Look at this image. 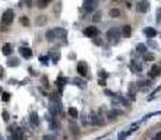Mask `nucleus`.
I'll list each match as a JSON object with an SVG mask.
<instances>
[{
	"label": "nucleus",
	"instance_id": "f257e3e1",
	"mask_svg": "<svg viewBox=\"0 0 161 140\" xmlns=\"http://www.w3.org/2000/svg\"><path fill=\"white\" fill-rule=\"evenodd\" d=\"M49 100H51V112L53 114V115H59V114H62V101H60V98L58 94H51V97H49Z\"/></svg>",
	"mask_w": 161,
	"mask_h": 140
},
{
	"label": "nucleus",
	"instance_id": "f03ea898",
	"mask_svg": "<svg viewBox=\"0 0 161 140\" xmlns=\"http://www.w3.org/2000/svg\"><path fill=\"white\" fill-rule=\"evenodd\" d=\"M13 18H14V11L13 10H6L2 15V24L3 25H10L13 23Z\"/></svg>",
	"mask_w": 161,
	"mask_h": 140
},
{
	"label": "nucleus",
	"instance_id": "7ed1b4c3",
	"mask_svg": "<svg viewBox=\"0 0 161 140\" xmlns=\"http://www.w3.org/2000/svg\"><path fill=\"white\" fill-rule=\"evenodd\" d=\"M120 35H122V31L118 30V28H111V30L107 32L108 39H111V41H116V39H119V36H120Z\"/></svg>",
	"mask_w": 161,
	"mask_h": 140
},
{
	"label": "nucleus",
	"instance_id": "20e7f679",
	"mask_svg": "<svg viewBox=\"0 0 161 140\" xmlns=\"http://www.w3.org/2000/svg\"><path fill=\"white\" fill-rule=\"evenodd\" d=\"M136 9H137L139 13H147L148 9H150V3H148V0H140Z\"/></svg>",
	"mask_w": 161,
	"mask_h": 140
},
{
	"label": "nucleus",
	"instance_id": "39448f33",
	"mask_svg": "<svg viewBox=\"0 0 161 140\" xmlns=\"http://www.w3.org/2000/svg\"><path fill=\"white\" fill-rule=\"evenodd\" d=\"M77 73L81 77H86L87 76V73H88V66L86 62H79V64H77Z\"/></svg>",
	"mask_w": 161,
	"mask_h": 140
},
{
	"label": "nucleus",
	"instance_id": "423d86ee",
	"mask_svg": "<svg viewBox=\"0 0 161 140\" xmlns=\"http://www.w3.org/2000/svg\"><path fill=\"white\" fill-rule=\"evenodd\" d=\"M98 28H95V27H87L86 30H84V35H87V36H90V38H94V36L98 35Z\"/></svg>",
	"mask_w": 161,
	"mask_h": 140
},
{
	"label": "nucleus",
	"instance_id": "0eeeda50",
	"mask_svg": "<svg viewBox=\"0 0 161 140\" xmlns=\"http://www.w3.org/2000/svg\"><path fill=\"white\" fill-rule=\"evenodd\" d=\"M160 74H161V67H160V66H157V64H154V66L150 69V73H148V76L153 79V77H158Z\"/></svg>",
	"mask_w": 161,
	"mask_h": 140
},
{
	"label": "nucleus",
	"instance_id": "6e6552de",
	"mask_svg": "<svg viewBox=\"0 0 161 140\" xmlns=\"http://www.w3.org/2000/svg\"><path fill=\"white\" fill-rule=\"evenodd\" d=\"M90 123L91 125H101V119H99V115H97L95 112L90 114Z\"/></svg>",
	"mask_w": 161,
	"mask_h": 140
},
{
	"label": "nucleus",
	"instance_id": "1a4fd4ad",
	"mask_svg": "<svg viewBox=\"0 0 161 140\" xmlns=\"http://www.w3.org/2000/svg\"><path fill=\"white\" fill-rule=\"evenodd\" d=\"M144 35L151 39V38H154V36L157 35V31L154 30V28H151V27H147V28H144Z\"/></svg>",
	"mask_w": 161,
	"mask_h": 140
},
{
	"label": "nucleus",
	"instance_id": "9d476101",
	"mask_svg": "<svg viewBox=\"0 0 161 140\" xmlns=\"http://www.w3.org/2000/svg\"><path fill=\"white\" fill-rule=\"evenodd\" d=\"M20 53H21V56L25 57V59H30L32 56V51L30 48H20Z\"/></svg>",
	"mask_w": 161,
	"mask_h": 140
},
{
	"label": "nucleus",
	"instance_id": "9b49d317",
	"mask_svg": "<svg viewBox=\"0 0 161 140\" xmlns=\"http://www.w3.org/2000/svg\"><path fill=\"white\" fill-rule=\"evenodd\" d=\"M30 123H31V125H34V126L39 125V118H38L37 112H31V115H30Z\"/></svg>",
	"mask_w": 161,
	"mask_h": 140
},
{
	"label": "nucleus",
	"instance_id": "f8f14e48",
	"mask_svg": "<svg viewBox=\"0 0 161 140\" xmlns=\"http://www.w3.org/2000/svg\"><path fill=\"white\" fill-rule=\"evenodd\" d=\"M130 69H132V72H135V73H140V72H142V66L139 64L137 60H132L130 62Z\"/></svg>",
	"mask_w": 161,
	"mask_h": 140
},
{
	"label": "nucleus",
	"instance_id": "ddd939ff",
	"mask_svg": "<svg viewBox=\"0 0 161 140\" xmlns=\"http://www.w3.org/2000/svg\"><path fill=\"white\" fill-rule=\"evenodd\" d=\"M120 31H122V35L125 36V38H129V36L132 35V27L130 25H123Z\"/></svg>",
	"mask_w": 161,
	"mask_h": 140
},
{
	"label": "nucleus",
	"instance_id": "4468645a",
	"mask_svg": "<svg viewBox=\"0 0 161 140\" xmlns=\"http://www.w3.org/2000/svg\"><path fill=\"white\" fill-rule=\"evenodd\" d=\"M49 57H51V60L53 62V63H58V62L60 60V53L58 51H52L49 53Z\"/></svg>",
	"mask_w": 161,
	"mask_h": 140
},
{
	"label": "nucleus",
	"instance_id": "2eb2a0df",
	"mask_svg": "<svg viewBox=\"0 0 161 140\" xmlns=\"http://www.w3.org/2000/svg\"><path fill=\"white\" fill-rule=\"evenodd\" d=\"M95 6V0H84V9L87 11H91Z\"/></svg>",
	"mask_w": 161,
	"mask_h": 140
},
{
	"label": "nucleus",
	"instance_id": "dca6fc26",
	"mask_svg": "<svg viewBox=\"0 0 161 140\" xmlns=\"http://www.w3.org/2000/svg\"><path fill=\"white\" fill-rule=\"evenodd\" d=\"M55 34H56V38H66L67 31L63 30V28H55Z\"/></svg>",
	"mask_w": 161,
	"mask_h": 140
},
{
	"label": "nucleus",
	"instance_id": "f3484780",
	"mask_svg": "<svg viewBox=\"0 0 161 140\" xmlns=\"http://www.w3.org/2000/svg\"><path fill=\"white\" fill-rule=\"evenodd\" d=\"M3 55L4 56H9V55H11V53H13V48H11V45L10 44H4L3 45Z\"/></svg>",
	"mask_w": 161,
	"mask_h": 140
},
{
	"label": "nucleus",
	"instance_id": "a211bd4d",
	"mask_svg": "<svg viewBox=\"0 0 161 140\" xmlns=\"http://www.w3.org/2000/svg\"><path fill=\"white\" fill-rule=\"evenodd\" d=\"M73 81H74V84L77 85V87H80V88H86V87H87V83H86L84 80H81L80 77H76Z\"/></svg>",
	"mask_w": 161,
	"mask_h": 140
},
{
	"label": "nucleus",
	"instance_id": "6ab92c4d",
	"mask_svg": "<svg viewBox=\"0 0 161 140\" xmlns=\"http://www.w3.org/2000/svg\"><path fill=\"white\" fill-rule=\"evenodd\" d=\"M119 115H122V111H119V109H112L108 112V118L109 119H115L116 116H119Z\"/></svg>",
	"mask_w": 161,
	"mask_h": 140
},
{
	"label": "nucleus",
	"instance_id": "aec40b11",
	"mask_svg": "<svg viewBox=\"0 0 161 140\" xmlns=\"http://www.w3.org/2000/svg\"><path fill=\"white\" fill-rule=\"evenodd\" d=\"M7 64H9V67H17L20 64V60L17 57H11V59H9V62H7Z\"/></svg>",
	"mask_w": 161,
	"mask_h": 140
},
{
	"label": "nucleus",
	"instance_id": "412c9836",
	"mask_svg": "<svg viewBox=\"0 0 161 140\" xmlns=\"http://www.w3.org/2000/svg\"><path fill=\"white\" fill-rule=\"evenodd\" d=\"M109 15L112 18H118V17H120V10H118V9H111L109 10Z\"/></svg>",
	"mask_w": 161,
	"mask_h": 140
},
{
	"label": "nucleus",
	"instance_id": "4be33fe9",
	"mask_svg": "<svg viewBox=\"0 0 161 140\" xmlns=\"http://www.w3.org/2000/svg\"><path fill=\"white\" fill-rule=\"evenodd\" d=\"M67 114L70 115V118H74V119L79 116V111L76 108H69V109H67Z\"/></svg>",
	"mask_w": 161,
	"mask_h": 140
},
{
	"label": "nucleus",
	"instance_id": "5701e85b",
	"mask_svg": "<svg viewBox=\"0 0 161 140\" xmlns=\"http://www.w3.org/2000/svg\"><path fill=\"white\" fill-rule=\"evenodd\" d=\"M67 83V80L66 79H63L62 76H59V79H58V81H56V84H58V87H59V90L62 91V87H63V84H66Z\"/></svg>",
	"mask_w": 161,
	"mask_h": 140
},
{
	"label": "nucleus",
	"instance_id": "b1692460",
	"mask_svg": "<svg viewBox=\"0 0 161 140\" xmlns=\"http://www.w3.org/2000/svg\"><path fill=\"white\" fill-rule=\"evenodd\" d=\"M46 39L48 41H53L55 38H56V34H55V30H49V31H48L46 32Z\"/></svg>",
	"mask_w": 161,
	"mask_h": 140
},
{
	"label": "nucleus",
	"instance_id": "393cba45",
	"mask_svg": "<svg viewBox=\"0 0 161 140\" xmlns=\"http://www.w3.org/2000/svg\"><path fill=\"white\" fill-rule=\"evenodd\" d=\"M48 21L45 15H39V17L37 18V25H42V24H45Z\"/></svg>",
	"mask_w": 161,
	"mask_h": 140
},
{
	"label": "nucleus",
	"instance_id": "a878e982",
	"mask_svg": "<svg viewBox=\"0 0 161 140\" xmlns=\"http://www.w3.org/2000/svg\"><path fill=\"white\" fill-rule=\"evenodd\" d=\"M146 51H147V46H146V45H143V44H139V45H137V52H139V53H143V55H144V53H146Z\"/></svg>",
	"mask_w": 161,
	"mask_h": 140
},
{
	"label": "nucleus",
	"instance_id": "bb28decb",
	"mask_svg": "<svg viewBox=\"0 0 161 140\" xmlns=\"http://www.w3.org/2000/svg\"><path fill=\"white\" fill-rule=\"evenodd\" d=\"M48 59H49V56H46V55H41L39 56V62L43 64H48Z\"/></svg>",
	"mask_w": 161,
	"mask_h": 140
},
{
	"label": "nucleus",
	"instance_id": "cd10ccee",
	"mask_svg": "<svg viewBox=\"0 0 161 140\" xmlns=\"http://www.w3.org/2000/svg\"><path fill=\"white\" fill-rule=\"evenodd\" d=\"M129 134H130V133H129V130H127V132H122V133H119L118 139H119V140H125V139H126Z\"/></svg>",
	"mask_w": 161,
	"mask_h": 140
},
{
	"label": "nucleus",
	"instance_id": "c85d7f7f",
	"mask_svg": "<svg viewBox=\"0 0 161 140\" xmlns=\"http://www.w3.org/2000/svg\"><path fill=\"white\" fill-rule=\"evenodd\" d=\"M144 60H146V62L154 60V55H151V53H144Z\"/></svg>",
	"mask_w": 161,
	"mask_h": 140
},
{
	"label": "nucleus",
	"instance_id": "c756f323",
	"mask_svg": "<svg viewBox=\"0 0 161 140\" xmlns=\"http://www.w3.org/2000/svg\"><path fill=\"white\" fill-rule=\"evenodd\" d=\"M156 21H157V24H161V9L157 10V14H156Z\"/></svg>",
	"mask_w": 161,
	"mask_h": 140
},
{
	"label": "nucleus",
	"instance_id": "7c9ffc66",
	"mask_svg": "<svg viewBox=\"0 0 161 140\" xmlns=\"http://www.w3.org/2000/svg\"><path fill=\"white\" fill-rule=\"evenodd\" d=\"M98 76L101 77V79H107V77H108V73L105 72V70H99V72H98Z\"/></svg>",
	"mask_w": 161,
	"mask_h": 140
},
{
	"label": "nucleus",
	"instance_id": "2f4dec72",
	"mask_svg": "<svg viewBox=\"0 0 161 140\" xmlns=\"http://www.w3.org/2000/svg\"><path fill=\"white\" fill-rule=\"evenodd\" d=\"M51 129H52V130H53V129H55V130H58V129H59V123L56 122V121L51 122Z\"/></svg>",
	"mask_w": 161,
	"mask_h": 140
},
{
	"label": "nucleus",
	"instance_id": "473e14b6",
	"mask_svg": "<svg viewBox=\"0 0 161 140\" xmlns=\"http://www.w3.org/2000/svg\"><path fill=\"white\" fill-rule=\"evenodd\" d=\"M99 20H101V14H99V13H95L94 17H92V21H94V23H98Z\"/></svg>",
	"mask_w": 161,
	"mask_h": 140
},
{
	"label": "nucleus",
	"instance_id": "72a5a7b5",
	"mask_svg": "<svg viewBox=\"0 0 161 140\" xmlns=\"http://www.w3.org/2000/svg\"><path fill=\"white\" fill-rule=\"evenodd\" d=\"M46 6H48V4L43 2V0H38V7H39V9H45Z\"/></svg>",
	"mask_w": 161,
	"mask_h": 140
},
{
	"label": "nucleus",
	"instance_id": "f704fd0d",
	"mask_svg": "<svg viewBox=\"0 0 161 140\" xmlns=\"http://www.w3.org/2000/svg\"><path fill=\"white\" fill-rule=\"evenodd\" d=\"M20 21H21L23 25H28V24H30V21H28L27 17H21V18H20Z\"/></svg>",
	"mask_w": 161,
	"mask_h": 140
},
{
	"label": "nucleus",
	"instance_id": "c9c22d12",
	"mask_svg": "<svg viewBox=\"0 0 161 140\" xmlns=\"http://www.w3.org/2000/svg\"><path fill=\"white\" fill-rule=\"evenodd\" d=\"M60 9H62V3H58V6H56V10H55V14L56 15H59V13H60Z\"/></svg>",
	"mask_w": 161,
	"mask_h": 140
},
{
	"label": "nucleus",
	"instance_id": "e433bc0d",
	"mask_svg": "<svg viewBox=\"0 0 161 140\" xmlns=\"http://www.w3.org/2000/svg\"><path fill=\"white\" fill-rule=\"evenodd\" d=\"M2 100L4 101V102L9 101V100H10V94H9V93H4V94H3V97H2Z\"/></svg>",
	"mask_w": 161,
	"mask_h": 140
},
{
	"label": "nucleus",
	"instance_id": "4c0bfd02",
	"mask_svg": "<svg viewBox=\"0 0 161 140\" xmlns=\"http://www.w3.org/2000/svg\"><path fill=\"white\" fill-rule=\"evenodd\" d=\"M70 129H71V132H73V133H76V134L79 133V127H77V126L71 125V126H70Z\"/></svg>",
	"mask_w": 161,
	"mask_h": 140
},
{
	"label": "nucleus",
	"instance_id": "58836bf2",
	"mask_svg": "<svg viewBox=\"0 0 161 140\" xmlns=\"http://www.w3.org/2000/svg\"><path fill=\"white\" fill-rule=\"evenodd\" d=\"M3 119H4V122L9 121V114H7L6 111H3Z\"/></svg>",
	"mask_w": 161,
	"mask_h": 140
},
{
	"label": "nucleus",
	"instance_id": "ea45409f",
	"mask_svg": "<svg viewBox=\"0 0 161 140\" xmlns=\"http://www.w3.org/2000/svg\"><path fill=\"white\" fill-rule=\"evenodd\" d=\"M104 93H105V95H108V97H114V95H115V94L112 93V91H109V90H105Z\"/></svg>",
	"mask_w": 161,
	"mask_h": 140
},
{
	"label": "nucleus",
	"instance_id": "a19ab883",
	"mask_svg": "<svg viewBox=\"0 0 161 140\" xmlns=\"http://www.w3.org/2000/svg\"><path fill=\"white\" fill-rule=\"evenodd\" d=\"M43 87H45V88H48V87H49V84H48V79H46V77H43Z\"/></svg>",
	"mask_w": 161,
	"mask_h": 140
},
{
	"label": "nucleus",
	"instance_id": "79ce46f5",
	"mask_svg": "<svg viewBox=\"0 0 161 140\" xmlns=\"http://www.w3.org/2000/svg\"><path fill=\"white\" fill-rule=\"evenodd\" d=\"M98 84L102 85V87H105V79H99L98 80Z\"/></svg>",
	"mask_w": 161,
	"mask_h": 140
},
{
	"label": "nucleus",
	"instance_id": "37998d69",
	"mask_svg": "<svg viewBox=\"0 0 161 140\" xmlns=\"http://www.w3.org/2000/svg\"><path fill=\"white\" fill-rule=\"evenodd\" d=\"M4 77V70H3V67L0 66V79H3Z\"/></svg>",
	"mask_w": 161,
	"mask_h": 140
},
{
	"label": "nucleus",
	"instance_id": "c03bdc74",
	"mask_svg": "<svg viewBox=\"0 0 161 140\" xmlns=\"http://www.w3.org/2000/svg\"><path fill=\"white\" fill-rule=\"evenodd\" d=\"M21 3H27V4H28V7H31V4H32V0H23Z\"/></svg>",
	"mask_w": 161,
	"mask_h": 140
},
{
	"label": "nucleus",
	"instance_id": "a18cd8bd",
	"mask_svg": "<svg viewBox=\"0 0 161 140\" xmlns=\"http://www.w3.org/2000/svg\"><path fill=\"white\" fill-rule=\"evenodd\" d=\"M43 140H55V137H52V136H43Z\"/></svg>",
	"mask_w": 161,
	"mask_h": 140
},
{
	"label": "nucleus",
	"instance_id": "49530a36",
	"mask_svg": "<svg viewBox=\"0 0 161 140\" xmlns=\"http://www.w3.org/2000/svg\"><path fill=\"white\" fill-rule=\"evenodd\" d=\"M156 139H157V140H161V132H160V133H157V134H156Z\"/></svg>",
	"mask_w": 161,
	"mask_h": 140
},
{
	"label": "nucleus",
	"instance_id": "de8ad7c7",
	"mask_svg": "<svg viewBox=\"0 0 161 140\" xmlns=\"http://www.w3.org/2000/svg\"><path fill=\"white\" fill-rule=\"evenodd\" d=\"M43 2H45V3H46V4H49V3L52 2V0H43Z\"/></svg>",
	"mask_w": 161,
	"mask_h": 140
},
{
	"label": "nucleus",
	"instance_id": "09e8293b",
	"mask_svg": "<svg viewBox=\"0 0 161 140\" xmlns=\"http://www.w3.org/2000/svg\"><path fill=\"white\" fill-rule=\"evenodd\" d=\"M0 140H3V137H2V136H0Z\"/></svg>",
	"mask_w": 161,
	"mask_h": 140
}]
</instances>
